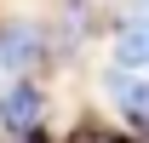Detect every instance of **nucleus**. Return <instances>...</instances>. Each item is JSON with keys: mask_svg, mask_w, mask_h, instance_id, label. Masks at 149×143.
<instances>
[{"mask_svg": "<svg viewBox=\"0 0 149 143\" xmlns=\"http://www.w3.org/2000/svg\"><path fill=\"white\" fill-rule=\"evenodd\" d=\"M143 17H149V0H143Z\"/></svg>", "mask_w": 149, "mask_h": 143, "instance_id": "obj_6", "label": "nucleus"}, {"mask_svg": "<svg viewBox=\"0 0 149 143\" xmlns=\"http://www.w3.org/2000/svg\"><path fill=\"white\" fill-rule=\"evenodd\" d=\"M12 143H40V137H35V132H12Z\"/></svg>", "mask_w": 149, "mask_h": 143, "instance_id": "obj_5", "label": "nucleus"}, {"mask_svg": "<svg viewBox=\"0 0 149 143\" xmlns=\"http://www.w3.org/2000/svg\"><path fill=\"white\" fill-rule=\"evenodd\" d=\"M40 63V29L35 23H17L0 35V69H35Z\"/></svg>", "mask_w": 149, "mask_h": 143, "instance_id": "obj_3", "label": "nucleus"}, {"mask_svg": "<svg viewBox=\"0 0 149 143\" xmlns=\"http://www.w3.org/2000/svg\"><path fill=\"white\" fill-rule=\"evenodd\" d=\"M115 63H120V69H149V17L126 23V29L115 35Z\"/></svg>", "mask_w": 149, "mask_h": 143, "instance_id": "obj_4", "label": "nucleus"}, {"mask_svg": "<svg viewBox=\"0 0 149 143\" xmlns=\"http://www.w3.org/2000/svg\"><path fill=\"white\" fill-rule=\"evenodd\" d=\"M40 115H46V97H40L29 80H17V86L0 92V126H6V132H35Z\"/></svg>", "mask_w": 149, "mask_h": 143, "instance_id": "obj_1", "label": "nucleus"}, {"mask_svg": "<svg viewBox=\"0 0 149 143\" xmlns=\"http://www.w3.org/2000/svg\"><path fill=\"white\" fill-rule=\"evenodd\" d=\"M103 92H109V103L126 115V120H138V126H149V74H109L103 80Z\"/></svg>", "mask_w": 149, "mask_h": 143, "instance_id": "obj_2", "label": "nucleus"}]
</instances>
